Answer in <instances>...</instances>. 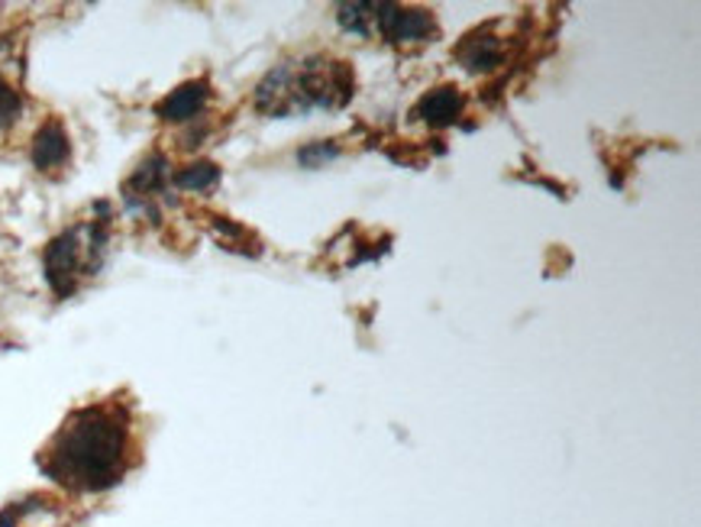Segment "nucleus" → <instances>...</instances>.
Listing matches in <instances>:
<instances>
[{
    "instance_id": "nucleus-4",
    "label": "nucleus",
    "mask_w": 701,
    "mask_h": 527,
    "mask_svg": "<svg viewBox=\"0 0 701 527\" xmlns=\"http://www.w3.org/2000/svg\"><path fill=\"white\" fill-rule=\"evenodd\" d=\"M372 20L392 42H430L437 23L427 10H402L395 3H375Z\"/></svg>"
},
{
    "instance_id": "nucleus-7",
    "label": "nucleus",
    "mask_w": 701,
    "mask_h": 527,
    "mask_svg": "<svg viewBox=\"0 0 701 527\" xmlns=\"http://www.w3.org/2000/svg\"><path fill=\"white\" fill-rule=\"evenodd\" d=\"M456 59L466 72H495L505 59V45L498 37L473 33V37L463 39V45L456 49Z\"/></svg>"
},
{
    "instance_id": "nucleus-8",
    "label": "nucleus",
    "mask_w": 701,
    "mask_h": 527,
    "mask_svg": "<svg viewBox=\"0 0 701 527\" xmlns=\"http://www.w3.org/2000/svg\"><path fill=\"white\" fill-rule=\"evenodd\" d=\"M459 113H463V94L456 88H437L417 104V116L430 126H449L459 120Z\"/></svg>"
},
{
    "instance_id": "nucleus-10",
    "label": "nucleus",
    "mask_w": 701,
    "mask_h": 527,
    "mask_svg": "<svg viewBox=\"0 0 701 527\" xmlns=\"http://www.w3.org/2000/svg\"><path fill=\"white\" fill-rule=\"evenodd\" d=\"M17 116H20V94L7 81H0V130H7Z\"/></svg>"
},
{
    "instance_id": "nucleus-1",
    "label": "nucleus",
    "mask_w": 701,
    "mask_h": 527,
    "mask_svg": "<svg viewBox=\"0 0 701 527\" xmlns=\"http://www.w3.org/2000/svg\"><path fill=\"white\" fill-rule=\"evenodd\" d=\"M130 412L116 402L78 408L49 440L39 463L49 479L74 491H104L130 466Z\"/></svg>"
},
{
    "instance_id": "nucleus-9",
    "label": "nucleus",
    "mask_w": 701,
    "mask_h": 527,
    "mask_svg": "<svg viewBox=\"0 0 701 527\" xmlns=\"http://www.w3.org/2000/svg\"><path fill=\"white\" fill-rule=\"evenodd\" d=\"M217 179H221V169H217L214 162H197V165H187L185 172H179V175H175L179 189H185V191H207L211 185H217Z\"/></svg>"
},
{
    "instance_id": "nucleus-5",
    "label": "nucleus",
    "mask_w": 701,
    "mask_h": 527,
    "mask_svg": "<svg viewBox=\"0 0 701 527\" xmlns=\"http://www.w3.org/2000/svg\"><path fill=\"white\" fill-rule=\"evenodd\" d=\"M69 133L65 126L52 116L45 120L33 136V162L42 172H52V169H62L69 162Z\"/></svg>"
},
{
    "instance_id": "nucleus-6",
    "label": "nucleus",
    "mask_w": 701,
    "mask_h": 527,
    "mask_svg": "<svg viewBox=\"0 0 701 527\" xmlns=\"http://www.w3.org/2000/svg\"><path fill=\"white\" fill-rule=\"evenodd\" d=\"M207 98H211V84H207V81H185L182 88H175V91L155 108V113H159L162 120L182 123V120H191V116H197V113L204 111Z\"/></svg>"
},
{
    "instance_id": "nucleus-3",
    "label": "nucleus",
    "mask_w": 701,
    "mask_h": 527,
    "mask_svg": "<svg viewBox=\"0 0 701 527\" xmlns=\"http://www.w3.org/2000/svg\"><path fill=\"white\" fill-rule=\"evenodd\" d=\"M104 246H108L104 224H78L65 230L59 240H52L45 250V275L55 295H72L84 275L98 272L104 260Z\"/></svg>"
},
{
    "instance_id": "nucleus-2",
    "label": "nucleus",
    "mask_w": 701,
    "mask_h": 527,
    "mask_svg": "<svg viewBox=\"0 0 701 527\" xmlns=\"http://www.w3.org/2000/svg\"><path fill=\"white\" fill-rule=\"evenodd\" d=\"M353 98V72L343 62L311 59L301 65H282L256 91V108L262 113L304 111V108H339Z\"/></svg>"
}]
</instances>
